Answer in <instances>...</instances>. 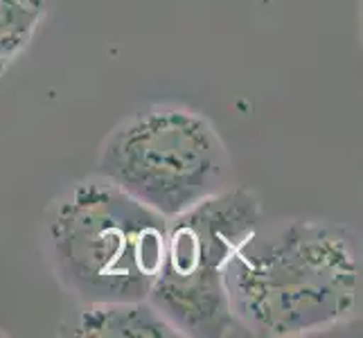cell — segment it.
Returning <instances> with one entry per match:
<instances>
[{
    "label": "cell",
    "instance_id": "obj_1",
    "mask_svg": "<svg viewBox=\"0 0 363 338\" xmlns=\"http://www.w3.org/2000/svg\"><path fill=\"white\" fill-rule=\"evenodd\" d=\"M361 240L332 219H267L235 250L226 291L242 336L300 338L361 311Z\"/></svg>",
    "mask_w": 363,
    "mask_h": 338
},
{
    "label": "cell",
    "instance_id": "obj_2",
    "mask_svg": "<svg viewBox=\"0 0 363 338\" xmlns=\"http://www.w3.org/2000/svg\"><path fill=\"white\" fill-rule=\"evenodd\" d=\"M165 237V217L99 174L68 185L43 212L48 264L79 305L147 300Z\"/></svg>",
    "mask_w": 363,
    "mask_h": 338
},
{
    "label": "cell",
    "instance_id": "obj_3",
    "mask_svg": "<svg viewBox=\"0 0 363 338\" xmlns=\"http://www.w3.org/2000/svg\"><path fill=\"white\" fill-rule=\"evenodd\" d=\"M165 219L233 185V160L219 129L179 102L145 104L99 145L97 171Z\"/></svg>",
    "mask_w": 363,
    "mask_h": 338
},
{
    "label": "cell",
    "instance_id": "obj_4",
    "mask_svg": "<svg viewBox=\"0 0 363 338\" xmlns=\"http://www.w3.org/2000/svg\"><path fill=\"white\" fill-rule=\"evenodd\" d=\"M262 221V198L240 185L167 219L162 261L147 300L181 338L242 336L228 305L226 266Z\"/></svg>",
    "mask_w": 363,
    "mask_h": 338
},
{
    "label": "cell",
    "instance_id": "obj_5",
    "mask_svg": "<svg viewBox=\"0 0 363 338\" xmlns=\"http://www.w3.org/2000/svg\"><path fill=\"white\" fill-rule=\"evenodd\" d=\"M57 334L79 338H181L149 300L82 305L77 316L61 325Z\"/></svg>",
    "mask_w": 363,
    "mask_h": 338
},
{
    "label": "cell",
    "instance_id": "obj_6",
    "mask_svg": "<svg viewBox=\"0 0 363 338\" xmlns=\"http://www.w3.org/2000/svg\"><path fill=\"white\" fill-rule=\"evenodd\" d=\"M43 11L45 0H0V74L30 45Z\"/></svg>",
    "mask_w": 363,
    "mask_h": 338
},
{
    "label": "cell",
    "instance_id": "obj_7",
    "mask_svg": "<svg viewBox=\"0 0 363 338\" xmlns=\"http://www.w3.org/2000/svg\"><path fill=\"white\" fill-rule=\"evenodd\" d=\"M0 336H5V332H0Z\"/></svg>",
    "mask_w": 363,
    "mask_h": 338
}]
</instances>
